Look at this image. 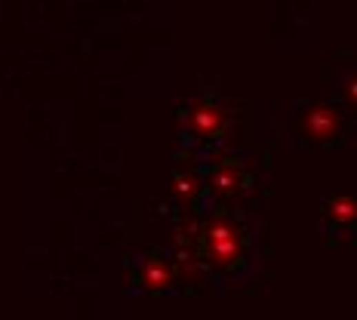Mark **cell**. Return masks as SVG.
I'll return each mask as SVG.
<instances>
[{"instance_id": "1", "label": "cell", "mask_w": 357, "mask_h": 320, "mask_svg": "<svg viewBox=\"0 0 357 320\" xmlns=\"http://www.w3.org/2000/svg\"><path fill=\"white\" fill-rule=\"evenodd\" d=\"M207 250L213 256V262H228L237 256V234L228 225H213L207 231Z\"/></svg>"}, {"instance_id": "2", "label": "cell", "mask_w": 357, "mask_h": 320, "mask_svg": "<svg viewBox=\"0 0 357 320\" xmlns=\"http://www.w3.org/2000/svg\"><path fill=\"white\" fill-rule=\"evenodd\" d=\"M188 126H191V132H194L197 139L219 136V130H222L219 108H213V105H197V108L188 114Z\"/></svg>"}, {"instance_id": "3", "label": "cell", "mask_w": 357, "mask_h": 320, "mask_svg": "<svg viewBox=\"0 0 357 320\" xmlns=\"http://www.w3.org/2000/svg\"><path fill=\"white\" fill-rule=\"evenodd\" d=\"M213 188L216 191H234L237 188V176L234 172H228V170L213 172Z\"/></svg>"}, {"instance_id": "4", "label": "cell", "mask_w": 357, "mask_h": 320, "mask_svg": "<svg viewBox=\"0 0 357 320\" xmlns=\"http://www.w3.org/2000/svg\"><path fill=\"white\" fill-rule=\"evenodd\" d=\"M170 280V271L167 268H157V265H151L148 271H145V283L148 286H163Z\"/></svg>"}, {"instance_id": "5", "label": "cell", "mask_w": 357, "mask_h": 320, "mask_svg": "<svg viewBox=\"0 0 357 320\" xmlns=\"http://www.w3.org/2000/svg\"><path fill=\"white\" fill-rule=\"evenodd\" d=\"M176 182H178V191H182V194H188V191H191V194H194V179H188V176H178L176 179Z\"/></svg>"}]
</instances>
